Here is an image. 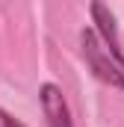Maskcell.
Segmentation results:
<instances>
[{"label": "cell", "mask_w": 124, "mask_h": 127, "mask_svg": "<svg viewBox=\"0 0 124 127\" xmlns=\"http://www.w3.org/2000/svg\"><path fill=\"white\" fill-rule=\"evenodd\" d=\"M80 47H83L86 65L92 68V74L100 83H106L112 89H124V68L112 59V53L103 47V41L97 38V32L92 27H86V30L80 32Z\"/></svg>", "instance_id": "cell-1"}, {"label": "cell", "mask_w": 124, "mask_h": 127, "mask_svg": "<svg viewBox=\"0 0 124 127\" xmlns=\"http://www.w3.org/2000/svg\"><path fill=\"white\" fill-rule=\"evenodd\" d=\"M92 21H94L92 30L97 32V38L103 41V47H106V50L112 53V59L124 68V50H121V41H118V27H115L112 12L103 6V0H94L92 3Z\"/></svg>", "instance_id": "cell-2"}, {"label": "cell", "mask_w": 124, "mask_h": 127, "mask_svg": "<svg viewBox=\"0 0 124 127\" xmlns=\"http://www.w3.org/2000/svg\"><path fill=\"white\" fill-rule=\"evenodd\" d=\"M38 97H41V109H44L47 127H74L71 112H68V103H65V95H62L59 86L44 83L38 89Z\"/></svg>", "instance_id": "cell-3"}, {"label": "cell", "mask_w": 124, "mask_h": 127, "mask_svg": "<svg viewBox=\"0 0 124 127\" xmlns=\"http://www.w3.org/2000/svg\"><path fill=\"white\" fill-rule=\"evenodd\" d=\"M0 127H24V124H21L18 118H12L6 109H0Z\"/></svg>", "instance_id": "cell-4"}]
</instances>
